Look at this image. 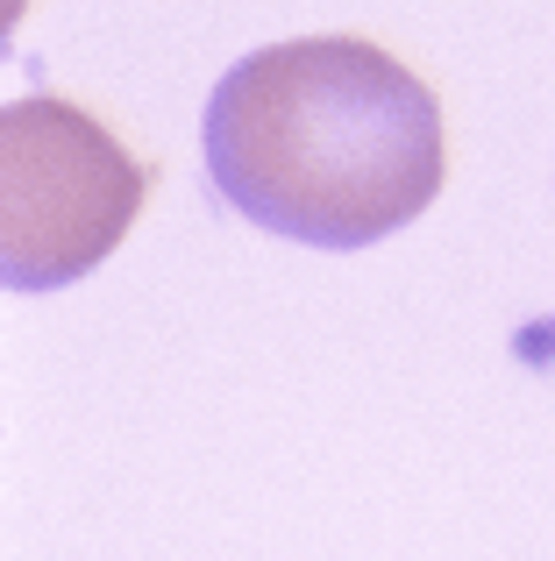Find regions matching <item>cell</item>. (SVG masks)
Returning a JSON list of instances; mask_svg holds the SVG:
<instances>
[{
  "label": "cell",
  "mask_w": 555,
  "mask_h": 561,
  "mask_svg": "<svg viewBox=\"0 0 555 561\" xmlns=\"http://www.w3.org/2000/svg\"><path fill=\"white\" fill-rule=\"evenodd\" d=\"M150 199V164L65 93L0 114V271L14 291H65L122 249Z\"/></svg>",
  "instance_id": "cell-2"
},
{
  "label": "cell",
  "mask_w": 555,
  "mask_h": 561,
  "mask_svg": "<svg viewBox=\"0 0 555 561\" xmlns=\"http://www.w3.org/2000/svg\"><path fill=\"white\" fill-rule=\"evenodd\" d=\"M207 179L264 234L371 249L449 179V128L406 57L371 36H285L207 100Z\"/></svg>",
  "instance_id": "cell-1"
}]
</instances>
